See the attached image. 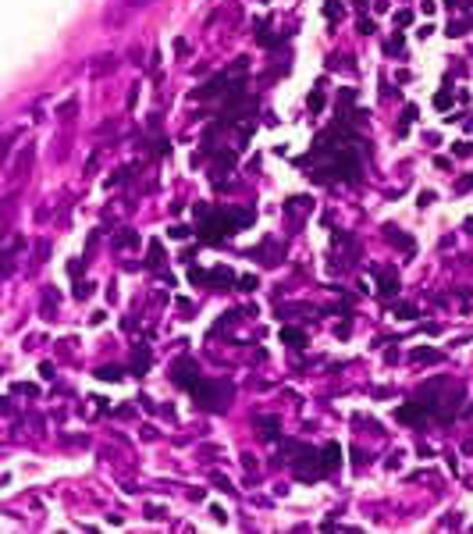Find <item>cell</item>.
I'll list each match as a JSON object with an SVG mask.
<instances>
[{"label":"cell","mask_w":473,"mask_h":534,"mask_svg":"<svg viewBox=\"0 0 473 534\" xmlns=\"http://www.w3.org/2000/svg\"><path fill=\"white\" fill-rule=\"evenodd\" d=\"M338 14H342V11H338V4L331 0V4H327V18H331V22H338Z\"/></svg>","instance_id":"d4e9b609"},{"label":"cell","mask_w":473,"mask_h":534,"mask_svg":"<svg viewBox=\"0 0 473 534\" xmlns=\"http://www.w3.org/2000/svg\"><path fill=\"white\" fill-rule=\"evenodd\" d=\"M160 260H164V249H160V242H150V267H160Z\"/></svg>","instance_id":"9a60e30c"},{"label":"cell","mask_w":473,"mask_h":534,"mask_svg":"<svg viewBox=\"0 0 473 534\" xmlns=\"http://www.w3.org/2000/svg\"><path fill=\"white\" fill-rule=\"evenodd\" d=\"M338 463H342V445H338V442H327V445L320 449V466H324V474L334 470Z\"/></svg>","instance_id":"8992f818"},{"label":"cell","mask_w":473,"mask_h":534,"mask_svg":"<svg viewBox=\"0 0 473 534\" xmlns=\"http://www.w3.org/2000/svg\"><path fill=\"white\" fill-rule=\"evenodd\" d=\"M359 32H374V22L370 18H359Z\"/></svg>","instance_id":"83f0119b"},{"label":"cell","mask_w":473,"mask_h":534,"mask_svg":"<svg viewBox=\"0 0 473 534\" xmlns=\"http://www.w3.org/2000/svg\"><path fill=\"white\" fill-rule=\"evenodd\" d=\"M409 360H413V364H441V353H438V349H413Z\"/></svg>","instance_id":"9c48e42d"},{"label":"cell","mask_w":473,"mask_h":534,"mask_svg":"<svg viewBox=\"0 0 473 534\" xmlns=\"http://www.w3.org/2000/svg\"><path fill=\"white\" fill-rule=\"evenodd\" d=\"M136 242H139V235H136V231H121V235L114 239V246H136Z\"/></svg>","instance_id":"2e32d148"},{"label":"cell","mask_w":473,"mask_h":534,"mask_svg":"<svg viewBox=\"0 0 473 534\" xmlns=\"http://www.w3.org/2000/svg\"><path fill=\"white\" fill-rule=\"evenodd\" d=\"M89 292H93V285H89V282H82L79 289H75V296H79V300H85V296H89Z\"/></svg>","instance_id":"603a6c76"},{"label":"cell","mask_w":473,"mask_h":534,"mask_svg":"<svg viewBox=\"0 0 473 534\" xmlns=\"http://www.w3.org/2000/svg\"><path fill=\"white\" fill-rule=\"evenodd\" d=\"M466 228H470V231H473V218H470V221H466Z\"/></svg>","instance_id":"f1b7e54d"},{"label":"cell","mask_w":473,"mask_h":534,"mask_svg":"<svg viewBox=\"0 0 473 534\" xmlns=\"http://www.w3.org/2000/svg\"><path fill=\"white\" fill-rule=\"evenodd\" d=\"M281 342L292 346V349H303V346H306V335H303L299 328H281Z\"/></svg>","instance_id":"52a82bcc"},{"label":"cell","mask_w":473,"mask_h":534,"mask_svg":"<svg viewBox=\"0 0 473 534\" xmlns=\"http://www.w3.org/2000/svg\"><path fill=\"white\" fill-rule=\"evenodd\" d=\"M167 235H171V239H185L189 228H185V225H174V228H167Z\"/></svg>","instance_id":"ffe728a7"},{"label":"cell","mask_w":473,"mask_h":534,"mask_svg":"<svg viewBox=\"0 0 473 534\" xmlns=\"http://www.w3.org/2000/svg\"><path fill=\"white\" fill-rule=\"evenodd\" d=\"M427 413H431V410H427L420 399H416V402H409V406H398V410H395V417H398V420H406V424H420Z\"/></svg>","instance_id":"5b68a950"},{"label":"cell","mask_w":473,"mask_h":534,"mask_svg":"<svg viewBox=\"0 0 473 534\" xmlns=\"http://www.w3.org/2000/svg\"><path fill=\"white\" fill-rule=\"evenodd\" d=\"M146 367H150V349H136L132 371H136V374H146Z\"/></svg>","instance_id":"30bf717a"},{"label":"cell","mask_w":473,"mask_h":534,"mask_svg":"<svg viewBox=\"0 0 473 534\" xmlns=\"http://www.w3.org/2000/svg\"><path fill=\"white\" fill-rule=\"evenodd\" d=\"M14 392H25V395H39L36 385H14Z\"/></svg>","instance_id":"7402d4cb"},{"label":"cell","mask_w":473,"mask_h":534,"mask_svg":"<svg viewBox=\"0 0 473 534\" xmlns=\"http://www.w3.org/2000/svg\"><path fill=\"white\" fill-rule=\"evenodd\" d=\"M427 203H434V193H431V189L420 193V207H427Z\"/></svg>","instance_id":"4316f807"},{"label":"cell","mask_w":473,"mask_h":534,"mask_svg":"<svg viewBox=\"0 0 473 534\" xmlns=\"http://www.w3.org/2000/svg\"><path fill=\"white\" fill-rule=\"evenodd\" d=\"M96 378H100V381H121L125 374H121V367H100Z\"/></svg>","instance_id":"7c38bea8"},{"label":"cell","mask_w":473,"mask_h":534,"mask_svg":"<svg viewBox=\"0 0 473 534\" xmlns=\"http://www.w3.org/2000/svg\"><path fill=\"white\" fill-rule=\"evenodd\" d=\"M392 313H395V317H402V321H413V317H416V306H409V303H395Z\"/></svg>","instance_id":"4fadbf2b"},{"label":"cell","mask_w":473,"mask_h":534,"mask_svg":"<svg viewBox=\"0 0 473 534\" xmlns=\"http://www.w3.org/2000/svg\"><path fill=\"white\" fill-rule=\"evenodd\" d=\"M306 207H310V200H306V196H292V200L285 203V214H303Z\"/></svg>","instance_id":"8fae6325"},{"label":"cell","mask_w":473,"mask_h":534,"mask_svg":"<svg viewBox=\"0 0 473 534\" xmlns=\"http://www.w3.org/2000/svg\"><path fill=\"white\" fill-rule=\"evenodd\" d=\"M256 428H260V435L267 438V442H274L281 431H278V420L274 417H256Z\"/></svg>","instance_id":"ba28073f"},{"label":"cell","mask_w":473,"mask_h":534,"mask_svg":"<svg viewBox=\"0 0 473 534\" xmlns=\"http://www.w3.org/2000/svg\"><path fill=\"white\" fill-rule=\"evenodd\" d=\"M370 271L381 278V285H377L381 296H395V292H398V271H395V267H377V264H374Z\"/></svg>","instance_id":"277c9868"},{"label":"cell","mask_w":473,"mask_h":534,"mask_svg":"<svg viewBox=\"0 0 473 534\" xmlns=\"http://www.w3.org/2000/svg\"><path fill=\"white\" fill-rule=\"evenodd\" d=\"M409 22H413L409 11H395V25H409Z\"/></svg>","instance_id":"44dd1931"},{"label":"cell","mask_w":473,"mask_h":534,"mask_svg":"<svg viewBox=\"0 0 473 534\" xmlns=\"http://www.w3.org/2000/svg\"><path fill=\"white\" fill-rule=\"evenodd\" d=\"M470 153H473L470 143H459V146H456V157H470Z\"/></svg>","instance_id":"cb8c5ba5"},{"label":"cell","mask_w":473,"mask_h":534,"mask_svg":"<svg viewBox=\"0 0 473 534\" xmlns=\"http://www.w3.org/2000/svg\"><path fill=\"white\" fill-rule=\"evenodd\" d=\"M466 189H473V175H463V178L456 182V193H466Z\"/></svg>","instance_id":"d6986e66"},{"label":"cell","mask_w":473,"mask_h":534,"mask_svg":"<svg viewBox=\"0 0 473 534\" xmlns=\"http://www.w3.org/2000/svg\"><path fill=\"white\" fill-rule=\"evenodd\" d=\"M171 381L182 385V388H192V385L199 381V371H196V364H192L189 356H182V360L171 367Z\"/></svg>","instance_id":"3957f363"},{"label":"cell","mask_w":473,"mask_h":534,"mask_svg":"<svg viewBox=\"0 0 473 534\" xmlns=\"http://www.w3.org/2000/svg\"><path fill=\"white\" fill-rule=\"evenodd\" d=\"M310 111H313V114H317V111H324V93H320V89L310 96Z\"/></svg>","instance_id":"ac0fdd59"},{"label":"cell","mask_w":473,"mask_h":534,"mask_svg":"<svg viewBox=\"0 0 473 534\" xmlns=\"http://www.w3.org/2000/svg\"><path fill=\"white\" fill-rule=\"evenodd\" d=\"M189 392L196 395V406H199V410H210V413L228 410V406H232V395H235V388L228 381H210V378H199Z\"/></svg>","instance_id":"7a4b0ae2"},{"label":"cell","mask_w":473,"mask_h":534,"mask_svg":"<svg viewBox=\"0 0 473 534\" xmlns=\"http://www.w3.org/2000/svg\"><path fill=\"white\" fill-rule=\"evenodd\" d=\"M434 103H438V107H441V111H445V107H448V103H452V96H448V93H438V100H434Z\"/></svg>","instance_id":"484cf974"},{"label":"cell","mask_w":473,"mask_h":534,"mask_svg":"<svg viewBox=\"0 0 473 534\" xmlns=\"http://www.w3.org/2000/svg\"><path fill=\"white\" fill-rule=\"evenodd\" d=\"M196 214H203V225H199V239L203 242H221L228 235L242 231L245 225H253V210H210L203 203H196Z\"/></svg>","instance_id":"6da1fadb"},{"label":"cell","mask_w":473,"mask_h":534,"mask_svg":"<svg viewBox=\"0 0 473 534\" xmlns=\"http://www.w3.org/2000/svg\"><path fill=\"white\" fill-rule=\"evenodd\" d=\"M256 285H260V282H256L253 274H245V278H238V289H242V292H253Z\"/></svg>","instance_id":"e0dca14e"},{"label":"cell","mask_w":473,"mask_h":534,"mask_svg":"<svg viewBox=\"0 0 473 534\" xmlns=\"http://www.w3.org/2000/svg\"><path fill=\"white\" fill-rule=\"evenodd\" d=\"M210 282H235V274H232L228 267H214V271H210Z\"/></svg>","instance_id":"5bb4252c"}]
</instances>
